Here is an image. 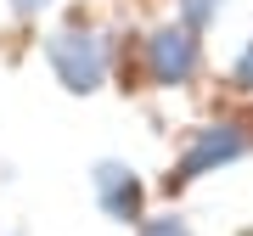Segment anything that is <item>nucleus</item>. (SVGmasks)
I'll return each mask as SVG.
<instances>
[{"label":"nucleus","mask_w":253,"mask_h":236,"mask_svg":"<svg viewBox=\"0 0 253 236\" xmlns=\"http://www.w3.org/2000/svg\"><path fill=\"white\" fill-rule=\"evenodd\" d=\"M45 56L56 68V79L68 84L73 96H90L101 90V73H107V51H101L96 34H84V28H62V34L45 39Z\"/></svg>","instance_id":"obj_1"},{"label":"nucleus","mask_w":253,"mask_h":236,"mask_svg":"<svg viewBox=\"0 0 253 236\" xmlns=\"http://www.w3.org/2000/svg\"><path fill=\"white\" fill-rule=\"evenodd\" d=\"M248 146H253V141L242 135V124H208V129H197V141L186 146L180 174H174V180H203L208 169H225V163H236Z\"/></svg>","instance_id":"obj_2"},{"label":"nucleus","mask_w":253,"mask_h":236,"mask_svg":"<svg viewBox=\"0 0 253 236\" xmlns=\"http://www.w3.org/2000/svg\"><path fill=\"white\" fill-rule=\"evenodd\" d=\"M146 68H152L158 84H186L197 73V39H191V28H158L146 39Z\"/></svg>","instance_id":"obj_3"},{"label":"nucleus","mask_w":253,"mask_h":236,"mask_svg":"<svg viewBox=\"0 0 253 236\" xmlns=\"http://www.w3.org/2000/svg\"><path fill=\"white\" fill-rule=\"evenodd\" d=\"M90 186H96V202H101L113 219H124V225H135V219H141L146 186L135 180V169H129V163H113V157H107V163H96Z\"/></svg>","instance_id":"obj_4"},{"label":"nucleus","mask_w":253,"mask_h":236,"mask_svg":"<svg viewBox=\"0 0 253 236\" xmlns=\"http://www.w3.org/2000/svg\"><path fill=\"white\" fill-rule=\"evenodd\" d=\"M141 236H191V225H186V219H174V214H163V219H146Z\"/></svg>","instance_id":"obj_5"},{"label":"nucleus","mask_w":253,"mask_h":236,"mask_svg":"<svg viewBox=\"0 0 253 236\" xmlns=\"http://www.w3.org/2000/svg\"><path fill=\"white\" fill-rule=\"evenodd\" d=\"M180 11H186V23H191V28H203V23H214L219 0H180Z\"/></svg>","instance_id":"obj_6"},{"label":"nucleus","mask_w":253,"mask_h":236,"mask_svg":"<svg viewBox=\"0 0 253 236\" xmlns=\"http://www.w3.org/2000/svg\"><path fill=\"white\" fill-rule=\"evenodd\" d=\"M236 84H242V90H253V45L236 56Z\"/></svg>","instance_id":"obj_7"},{"label":"nucleus","mask_w":253,"mask_h":236,"mask_svg":"<svg viewBox=\"0 0 253 236\" xmlns=\"http://www.w3.org/2000/svg\"><path fill=\"white\" fill-rule=\"evenodd\" d=\"M11 6H17V11H23V17H34V11H45V6H51V0H11Z\"/></svg>","instance_id":"obj_8"}]
</instances>
